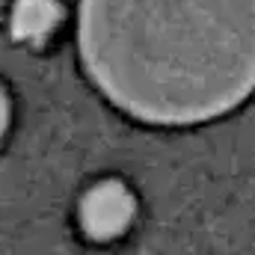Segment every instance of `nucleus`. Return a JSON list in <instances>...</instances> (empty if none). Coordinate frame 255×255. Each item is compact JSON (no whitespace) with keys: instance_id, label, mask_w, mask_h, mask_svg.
<instances>
[{"instance_id":"1","label":"nucleus","mask_w":255,"mask_h":255,"mask_svg":"<svg viewBox=\"0 0 255 255\" xmlns=\"http://www.w3.org/2000/svg\"><path fill=\"white\" fill-rule=\"evenodd\" d=\"M95 89L148 125H199L255 92V0H80Z\"/></svg>"},{"instance_id":"2","label":"nucleus","mask_w":255,"mask_h":255,"mask_svg":"<svg viewBox=\"0 0 255 255\" xmlns=\"http://www.w3.org/2000/svg\"><path fill=\"white\" fill-rule=\"evenodd\" d=\"M133 214H136V199L128 190V184L116 178L98 181L80 199V226L95 241L119 238L133 223Z\"/></svg>"},{"instance_id":"3","label":"nucleus","mask_w":255,"mask_h":255,"mask_svg":"<svg viewBox=\"0 0 255 255\" xmlns=\"http://www.w3.org/2000/svg\"><path fill=\"white\" fill-rule=\"evenodd\" d=\"M63 18V6L57 0H18L12 6V39L18 42H39L45 39Z\"/></svg>"},{"instance_id":"4","label":"nucleus","mask_w":255,"mask_h":255,"mask_svg":"<svg viewBox=\"0 0 255 255\" xmlns=\"http://www.w3.org/2000/svg\"><path fill=\"white\" fill-rule=\"evenodd\" d=\"M6 125H9V95H6V89L0 86V136H3Z\"/></svg>"}]
</instances>
